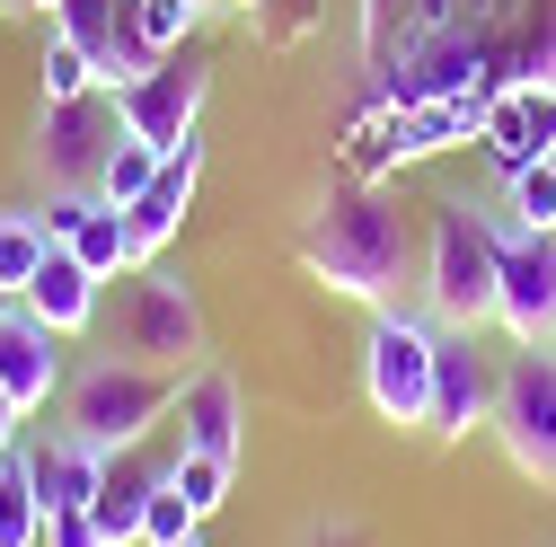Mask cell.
<instances>
[{
    "instance_id": "obj_2",
    "label": "cell",
    "mask_w": 556,
    "mask_h": 547,
    "mask_svg": "<svg viewBox=\"0 0 556 547\" xmlns=\"http://www.w3.org/2000/svg\"><path fill=\"white\" fill-rule=\"evenodd\" d=\"M415 274H425V318L451 327V335H477L495 327V274H504V221L477 213V203L442 194L425 213V256H415Z\"/></svg>"
},
{
    "instance_id": "obj_7",
    "label": "cell",
    "mask_w": 556,
    "mask_h": 547,
    "mask_svg": "<svg viewBox=\"0 0 556 547\" xmlns=\"http://www.w3.org/2000/svg\"><path fill=\"white\" fill-rule=\"evenodd\" d=\"M106 98H115L124 132H142L151 151H177V142H194V132H203L213 62H203V53H160L142 80H124V89H106Z\"/></svg>"
},
{
    "instance_id": "obj_31",
    "label": "cell",
    "mask_w": 556,
    "mask_h": 547,
    "mask_svg": "<svg viewBox=\"0 0 556 547\" xmlns=\"http://www.w3.org/2000/svg\"><path fill=\"white\" fill-rule=\"evenodd\" d=\"M10 10H36V18H53V10H62V0H10Z\"/></svg>"
},
{
    "instance_id": "obj_22",
    "label": "cell",
    "mask_w": 556,
    "mask_h": 547,
    "mask_svg": "<svg viewBox=\"0 0 556 547\" xmlns=\"http://www.w3.org/2000/svg\"><path fill=\"white\" fill-rule=\"evenodd\" d=\"M504 230L556 239V160H539V168H513V177H504Z\"/></svg>"
},
{
    "instance_id": "obj_32",
    "label": "cell",
    "mask_w": 556,
    "mask_h": 547,
    "mask_svg": "<svg viewBox=\"0 0 556 547\" xmlns=\"http://www.w3.org/2000/svg\"><path fill=\"white\" fill-rule=\"evenodd\" d=\"M213 10H248V18H265V0H213Z\"/></svg>"
},
{
    "instance_id": "obj_30",
    "label": "cell",
    "mask_w": 556,
    "mask_h": 547,
    "mask_svg": "<svg viewBox=\"0 0 556 547\" xmlns=\"http://www.w3.org/2000/svg\"><path fill=\"white\" fill-rule=\"evenodd\" d=\"M18 424H27V406H18L10 389H0V459H10V450H18Z\"/></svg>"
},
{
    "instance_id": "obj_11",
    "label": "cell",
    "mask_w": 556,
    "mask_h": 547,
    "mask_svg": "<svg viewBox=\"0 0 556 547\" xmlns=\"http://www.w3.org/2000/svg\"><path fill=\"white\" fill-rule=\"evenodd\" d=\"M477 151L495 160L504 177L556 160V89H547V80H513V89H495V106H485V124H477Z\"/></svg>"
},
{
    "instance_id": "obj_21",
    "label": "cell",
    "mask_w": 556,
    "mask_h": 547,
    "mask_svg": "<svg viewBox=\"0 0 556 547\" xmlns=\"http://www.w3.org/2000/svg\"><path fill=\"white\" fill-rule=\"evenodd\" d=\"M230 468H239V459H222V450H177V459H168V495H186L194 521H213V512L230 504Z\"/></svg>"
},
{
    "instance_id": "obj_29",
    "label": "cell",
    "mask_w": 556,
    "mask_h": 547,
    "mask_svg": "<svg viewBox=\"0 0 556 547\" xmlns=\"http://www.w3.org/2000/svg\"><path fill=\"white\" fill-rule=\"evenodd\" d=\"M292 547H371V530H363V521H309Z\"/></svg>"
},
{
    "instance_id": "obj_16",
    "label": "cell",
    "mask_w": 556,
    "mask_h": 547,
    "mask_svg": "<svg viewBox=\"0 0 556 547\" xmlns=\"http://www.w3.org/2000/svg\"><path fill=\"white\" fill-rule=\"evenodd\" d=\"M0 389H10L27 416H36L45 397H62V389H72V380H62V335H53V327H36L27 309H10V318H0Z\"/></svg>"
},
{
    "instance_id": "obj_3",
    "label": "cell",
    "mask_w": 556,
    "mask_h": 547,
    "mask_svg": "<svg viewBox=\"0 0 556 547\" xmlns=\"http://www.w3.org/2000/svg\"><path fill=\"white\" fill-rule=\"evenodd\" d=\"M98 318H106V354H124V362L194 371V354H203V309L186 292V274H168V265H132L115 283V309H98Z\"/></svg>"
},
{
    "instance_id": "obj_5",
    "label": "cell",
    "mask_w": 556,
    "mask_h": 547,
    "mask_svg": "<svg viewBox=\"0 0 556 547\" xmlns=\"http://www.w3.org/2000/svg\"><path fill=\"white\" fill-rule=\"evenodd\" d=\"M433 371H442V327L425 309H371L363 335V397L380 424H425L433 416Z\"/></svg>"
},
{
    "instance_id": "obj_13",
    "label": "cell",
    "mask_w": 556,
    "mask_h": 547,
    "mask_svg": "<svg viewBox=\"0 0 556 547\" xmlns=\"http://www.w3.org/2000/svg\"><path fill=\"white\" fill-rule=\"evenodd\" d=\"M18 309L36 318V327H53V335H89L98 327V309H106V283L72 256V247H45V265H36V283L18 292Z\"/></svg>"
},
{
    "instance_id": "obj_1",
    "label": "cell",
    "mask_w": 556,
    "mask_h": 547,
    "mask_svg": "<svg viewBox=\"0 0 556 547\" xmlns=\"http://www.w3.org/2000/svg\"><path fill=\"white\" fill-rule=\"evenodd\" d=\"M301 265L336 301H363V309H389L397 283L415 274V213L380 186H344L327 194L309 230H301Z\"/></svg>"
},
{
    "instance_id": "obj_17",
    "label": "cell",
    "mask_w": 556,
    "mask_h": 547,
    "mask_svg": "<svg viewBox=\"0 0 556 547\" xmlns=\"http://www.w3.org/2000/svg\"><path fill=\"white\" fill-rule=\"evenodd\" d=\"M168 486V468L142 450V442H132V450H115L106 459V486H98V530H106V547H132V538H142V521H151V495Z\"/></svg>"
},
{
    "instance_id": "obj_18",
    "label": "cell",
    "mask_w": 556,
    "mask_h": 547,
    "mask_svg": "<svg viewBox=\"0 0 556 547\" xmlns=\"http://www.w3.org/2000/svg\"><path fill=\"white\" fill-rule=\"evenodd\" d=\"M106 459H115V450H98L89 433L45 442V450H36V495H45V512H89L98 486H106Z\"/></svg>"
},
{
    "instance_id": "obj_28",
    "label": "cell",
    "mask_w": 556,
    "mask_h": 547,
    "mask_svg": "<svg viewBox=\"0 0 556 547\" xmlns=\"http://www.w3.org/2000/svg\"><path fill=\"white\" fill-rule=\"evenodd\" d=\"M45 547H106L98 512H45Z\"/></svg>"
},
{
    "instance_id": "obj_12",
    "label": "cell",
    "mask_w": 556,
    "mask_h": 547,
    "mask_svg": "<svg viewBox=\"0 0 556 547\" xmlns=\"http://www.w3.org/2000/svg\"><path fill=\"white\" fill-rule=\"evenodd\" d=\"M477 424H495V362H485L468 335H442V371H433V442H468Z\"/></svg>"
},
{
    "instance_id": "obj_34",
    "label": "cell",
    "mask_w": 556,
    "mask_h": 547,
    "mask_svg": "<svg viewBox=\"0 0 556 547\" xmlns=\"http://www.w3.org/2000/svg\"><path fill=\"white\" fill-rule=\"evenodd\" d=\"M177 547H203V530H194V538H177Z\"/></svg>"
},
{
    "instance_id": "obj_23",
    "label": "cell",
    "mask_w": 556,
    "mask_h": 547,
    "mask_svg": "<svg viewBox=\"0 0 556 547\" xmlns=\"http://www.w3.org/2000/svg\"><path fill=\"white\" fill-rule=\"evenodd\" d=\"M160 160H168V151H151L142 132H115V151H106V168H98V194H106V203H142L151 177H160Z\"/></svg>"
},
{
    "instance_id": "obj_24",
    "label": "cell",
    "mask_w": 556,
    "mask_h": 547,
    "mask_svg": "<svg viewBox=\"0 0 556 547\" xmlns=\"http://www.w3.org/2000/svg\"><path fill=\"white\" fill-rule=\"evenodd\" d=\"M45 221L36 213H0V283H10V292H27L36 283V265H45Z\"/></svg>"
},
{
    "instance_id": "obj_6",
    "label": "cell",
    "mask_w": 556,
    "mask_h": 547,
    "mask_svg": "<svg viewBox=\"0 0 556 547\" xmlns=\"http://www.w3.org/2000/svg\"><path fill=\"white\" fill-rule=\"evenodd\" d=\"M504 459L530 476L539 495H556V354L547 345H521L504 371H495V424Z\"/></svg>"
},
{
    "instance_id": "obj_9",
    "label": "cell",
    "mask_w": 556,
    "mask_h": 547,
    "mask_svg": "<svg viewBox=\"0 0 556 547\" xmlns=\"http://www.w3.org/2000/svg\"><path fill=\"white\" fill-rule=\"evenodd\" d=\"M495 327L513 345H547L556 354V239L504 230V274H495Z\"/></svg>"
},
{
    "instance_id": "obj_26",
    "label": "cell",
    "mask_w": 556,
    "mask_h": 547,
    "mask_svg": "<svg viewBox=\"0 0 556 547\" xmlns=\"http://www.w3.org/2000/svg\"><path fill=\"white\" fill-rule=\"evenodd\" d=\"M203 18H213L203 0H142V36H151V53H186Z\"/></svg>"
},
{
    "instance_id": "obj_20",
    "label": "cell",
    "mask_w": 556,
    "mask_h": 547,
    "mask_svg": "<svg viewBox=\"0 0 556 547\" xmlns=\"http://www.w3.org/2000/svg\"><path fill=\"white\" fill-rule=\"evenodd\" d=\"M0 547H45V495H36V450L0 459Z\"/></svg>"
},
{
    "instance_id": "obj_10",
    "label": "cell",
    "mask_w": 556,
    "mask_h": 547,
    "mask_svg": "<svg viewBox=\"0 0 556 547\" xmlns=\"http://www.w3.org/2000/svg\"><path fill=\"white\" fill-rule=\"evenodd\" d=\"M115 132H124V115H115L106 89H98V98H72V106H45V132H36L45 177H53L62 194H98V168H106V151H115Z\"/></svg>"
},
{
    "instance_id": "obj_19",
    "label": "cell",
    "mask_w": 556,
    "mask_h": 547,
    "mask_svg": "<svg viewBox=\"0 0 556 547\" xmlns=\"http://www.w3.org/2000/svg\"><path fill=\"white\" fill-rule=\"evenodd\" d=\"M62 247H72V256L98 274V283H124V274L142 265V247H132V221H124V203H106V194H89V203H80V221H72V239H62Z\"/></svg>"
},
{
    "instance_id": "obj_35",
    "label": "cell",
    "mask_w": 556,
    "mask_h": 547,
    "mask_svg": "<svg viewBox=\"0 0 556 547\" xmlns=\"http://www.w3.org/2000/svg\"><path fill=\"white\" fill-rule=\"evenodd\" d=\"M0 10H10V0H0Z\"/></svg>"
},
{
    "instance_id": "obj_14",
    "label": "cell",
    "mask_w": 556,
    "mask_h": 547,
    "mask_svg": "<svg viewBox=\"0 0 556 547\" xmlns=\"http://www.w3.org/2000/svg\"><path fill=\"white\" fill-rule=\"evenodd\" d=\"M194 186H203V132H194V142H177V151L160 160V177H151V194H142V203H124L142 265H160V256H168V239H177V221H186V203H194Z\"/></svg>"
},
{
    "instance_id": "obj_8",
    "label": "cell",
    "mask_w": 556,
    "mask_h": 547,
    "mask_svg": "<svg viewBox=\"0 0 556 547\" xmlns=\"http://www.w3.org/2000/svg\"><path fill=\"white\" fill-rule=\"evenodd\" d=\"M53 36L89 53L98 89H124V80H142L151 62H160L151 36H142V0H62V10H53Z\"/></svg>"
},
{
    "instance_id": "obj_27",
    "label": "cell",
    "mask_w": 556,
    "mask_h": 547,
    "mask_svg": "<svg viewBox=\"0 0 556 547\" xmlns=\"http://www.w3.org/2000/svg\"><path fill=\"white\" fill-rule=\"evenodd\" d=\"M194 530H203V521L186 512V495L160 486V495H151V521H142V547H177V538H194Z\"/></svg>"
},
{
    "instance_id": "obj_25",
    "label": "cell",
    "mask_w": 556,
    "mask_h": 547,
    "mask_svg": "<svg viewBox=\"0 0 556 547\" xmlns=\"http://www.w3.org/2000/svg\"><path fill=\"white\" fill-rule=\"evenodd\" d=\"M36 80H45V106L98 98V72H89V53H80V44H62V36H45V62H36Z\"/></svg>"
},
{
    "instance_id": "obj_15",
    "label": "cell",
    "mask_w": 556,
    "mask_h": 547,
    "mask_svg": "<svg viewBox=\"0 0 556 547\" xmlns=\"http://www.w3.org/2000/svg\"><path fill=\"white\" fill-rule=\"evenodd\" d=\"M239 380L222 371V362H194L186 380H177V450H222V459H239Z\"/></svg>"
},
{
    "instance_id": "obj_33",
    "label": "cell",
    "mask_w": 556,
    "mask_h": 547,
    "mask_svg": "<svg viewBox=\"0 0 556 547\" xmlns=\"http://www.w3.org/2000/svg\"><path fill=\"white\" fill-rule=\"evenodd\" d=\"M10 309H18V292H10V283H0V318H10Z\"/></svg>"
},
{
    "instance_id": "obj_4",
    "label": "cell",
    "mask_w": 556,
    "mask_h": 547,
    "mask_svg": "<svg viewBox=\"0 0 556 547\" xmlns=\"http://www.w3.org/2000/svg\"><path fill=\"white\" fill-rule=\"evenodd\" d=\"M177 380L186 371H160V362H124V354H98L89 371H72V433H89L98 450H132L160 416H177Z\"/></svg>"
}]
</instances>
